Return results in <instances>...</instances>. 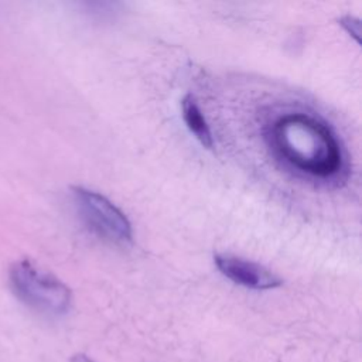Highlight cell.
Instances as JSON below:
<instances>
[{
	"mask_svg": "<svg viewBox=\"0 0 362 362\" xmlns=\"http://www.w3.org/2000/svg\"><path fill=\"white\" fill-rule=\"evenodd\" d=\"M214 262L218 270L235 284L252 290H270L281 286V279L259 263L228 255L216 253Z\"/></svg>",
	"mask_w": 362,
	"mask_h": 362,
	"instance_id": "4",
	"label": "cell"
},
{
	"mask_svg": "<svg viewBox=\"0 0 362 362\" xmlns=\"http://www.w3.org/2000/svg\"><path fill=\"white\" fill-rule=\"evenodd\" d=\"M277 154L296 170L317 178H331L342 167V151L334 132L305 113L280 116L270 132Z\"/></svg>",
	"mask_w": 362,
	"mask_h": 362,
	"instance_id": "1",
	"label": "cell"
},
{
	"mask_svg": "<svg viewBox=\"0 0 362 362\" xmlns=\"http://www.w3.org/2000/svg\"><path fill=\"white\" fill-rule=\"evenodd\" d=\"M341 25L356 40L359 41V28H361V23L359 20L354 18L352 16H346L341 18Z\"/></svg>",
	"mask_w": 362,
	"mask_h": 362,
	"instance_id": "6",
	"label": "cell"
},
{
	"mask_svg": "<svg viewBox=\"0 0 362 362\" xmlns=\"http://www.w3.org/2000/svg\"><path fill=\"white\" fill-rule=\"evenodd\" d=\"M8 283L16 297L35 311L62 315L71 308L69 287L30 259H18L10 264Z\"/></svg>",
	"mask_w": 362,
	"mask_h": 362,
	"instance_id": "2",
	"label": "cell"
},
{
	"mask_svg": "<svg viewBox=\"0 0 362 362\" xmlns=\"http://www.w3.org/2000/svg\"><path fill=\"white\" fill-rule=\"evenodd\" d=\"M71 192L79 218L93 235L113 245L132 242V223L112 201L81 185H74Z\"/></svg>",
	"mask_w": 362,
	"mask_h": 362,
	"instance_id": "3",
	"label": "cell"
},
{
	"mask_svg": "<svg viewBox=\"0 0 362 362\" xmlns=\"http://www.w3.org/2000/svg\"><path fill=\"white\" fill-rule=\"evenodd\" d=\"M182 119L188 127V130L195 136V139L205 147L212 148L214 139L211 129L205 116L202 115L195 98L192 95H187L181 102Z\"/></svg>",
	"mask_w": 362,
	"mask_h": 362,
	"instance_id": "5",
	"label": "cell"
},
{
	"mask_svg": "<svg viewBox=\"0 0 362 362\" xmlns=\"http://www.w3.org/2000/svg\"><path fill=\"white\" fill-rule=\"evenodd\" d=\"M71 362H95V361L92 358H89L88 355H85V354H75L71 358Z\"/></svg>",
	"mask_w": 362,
	"mask_h": 362,
	"instance_id": "7",
	"label": "cell"
}]
</instances>
